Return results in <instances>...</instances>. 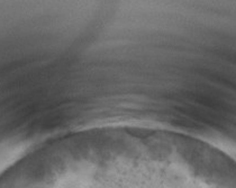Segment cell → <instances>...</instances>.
I'll return each mask as SVG.
<instances>
[{"label": "cell", "mask_w": 236, "mask_h": 188, "mask_svg": "<svg viewBox=\"0 0 236 188\" xmlns=\"http://www.w3.org/2000/svg\"><path fill=\"white\" fill-rule=\"evenodd\" d=\"M112 131H128V130H110V131H99V132H112ZM92 133H98V132H92ZM84 136V135H83ZM83 136H77V137H73V138H70V139H66V140H75V139H82Z\"/></svg>", "instance_id": "obj_1"}]
</instances>
